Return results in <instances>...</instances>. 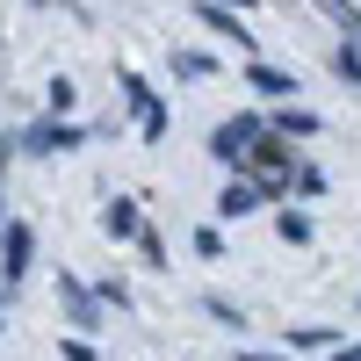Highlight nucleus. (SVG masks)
<instances>
[{"mask_svg": "<svg viewBox=\"0 0 361 361\" xmlns=\"http://www.w3.org/2000/svg\"><path fill=\"white\" fill-rule=\"evenodd\" d=\"M202 29H217V37H231L238 51H246V44H253V37H246V22H238L231 8H217V0H202Z\"/></svg>", "mask_w": 361, "mask_h": 361, "instance_id": "7", "label": "nucleus"}, {"mask_svg": "<svg viewBox=\"0 0 361 361\" xmlns=\"http://www.w3.org/2000/svg\"><path fill=\"white\" fill-rule=\"evenodd\" d=\"M80 137H87L80 123H58V116H44V123L22 130V152H29V159H58V152H80Z\"/></svg>", "mask_w": 361, "mask_h": 361, "instance_id": "2", "label": "nucleus"}, {"mask_svg": "<svg viewBox=\"0 0 361 361\" xmlns=\"http://www.w3.org/2000/svg\"><path fill=\"white\" fill-rule=\"evenodd\" d=\"M217 8H224V0H217ZM238 8H253V0H231V15H238Z\"/></svg>", "mask_w": 361, "mask_h": 361, "instance_id": "19", "label": "nucleus"}, {"mask_svg": "<svg viewBox=\"0 0 361 361\" xmlns=\"http://www.w3.org/2000/svg\"><path fill=\"white\" fill-rule=\"evenodd\" d=\"M267 137V123L260 116H231V123H217L209 130V159H224V166H246V152Z\"/></svg>", "mask_w": 361, "mask_h": 361, "instance_id": "1", "label": "nucleus"}, {"mask_svg": "<svg viewBox=\"0 0 361 361\" xmlns=\"http://www.w3.org/2000/svg\"><path fill=\"white\" fill-rule=\"evenodd\" d=\"M246 159H253V166H267V173H282V166H289V152H282V137H260V145H253Z\"/></svg>", "mask_w": 361, "mask_h": 361, "instance_id": "10", "label": "nucleus"}, {"mask_svg": "<svg viewBox=\"0 0 361 361\" xmlns=\"http://www.w3.org/2000/svg\"><path fill=\"white\" fill-rule=\"evenodd\" d=\"M246 209H260V188H253V180H224V195H217V217H246Z\"/></svg>", "mask_w": 361, "mask_h": 361, "instance_id": "8", "label": "nucleus"}, {"mask_svg": "<svg viewBox=\"0 0 361 361\" xmlns=\"http://www.w3.org/2000/svg\"><path fill=\"white\" fill-rule=\"evenodd\" d=\"M333 361H361V354H354V340H333Z\"/></svg>", "mask_w": 361, "mask_h": 361, "instance_id": "18", "label": "nucleus"}, {"mask_svg": "<svg viewBox=\"0 0 361 361\" xmlns=\"http://www.w3.org/2000/svg\"><path fill=\"white\" fill-rule=\"evenodd\" d=\"M58 361H94V347H87V340H66V347H58Z\"/></svg>", "mask_w": 361, "mask_h": 361, "instance_id": "17", "label": "nucleus"}, {"mask_svg": "<svg viewBox=\"0 0 361 361\" xmlns=\"http://www.w3.org/2000/svg\"><path fill=\"white\" fill-rule=\"evenodd\" d=\"M275 231L289 238V246H304V238H311V217H296V209H282V217H275Z\"/></svg>", "mask_w": 361, "mask_h": 361, "instance_id": "13", "label": "nucleus"}, {"mask_svg": "<svg viewBox=\"0 0 361 361\" xmlns=\"http://www.w3.org/2000/svg\"><path fill=\"white\" fill-rule=\"evenodd\" d=\"M44 94H51V116H58V123H66V116H73V102H80V94H73V80H66V73H58V80L44 87Z\"/></svg>", "mask_w": 361, "mask_h": 361, "instance_id": "11", "label": "nucleus"}, {"mask_svg": "<svg viewBox=\"0 0 361 361\" xmlns=\"http://www.w3.org/2000/svg\"><path fill=\"white\" fill-rule=\"evenodd\" d=\"M29 8H44V0H29Z\"/></svg>", "mask_w": 361, "mask_h": 361, "instance_id": "21", "label": "nucleus"}, {"mask_svg": "<svg viewBox=\"0 0 361 361\" xmlns=\"http://www.w3.org/2000/svg\"><path fill=\"white\" fill-rule=\"evenodd\" d=\"M123 102H130V116H145V109H152V87H145L137 73H123Z\"/></svg>", "mask_w": 361, "mask_h": 361, "instance_id": "14", "label": "nucleus"}, {"mask_svg": "<svg viewBox=\"0 0 361 361\" xmlns=\"http://www.w3.org/2000/svg\"><path fill=\"white\" fill-rule=\"evenodd\" d=\"M173 73H180V80H202V73H209V58H202V51H180V58H173Z\"/></svg>", "mask_w": 361, "mask_h": 361, "instance_id": "15", "label": "nucleus"}, {"mask_svg": "<svg viewBox=\"0 0 361 361\" xmlns=\"http://www.w3.org/2000/svg\"><path fill=\"white\" fill-rule=\"evenodd\" d=\"M246 87H253V94H296V73L260 66V58H253V66H246Z\"/></svg>", "mask_w": 361, "mask_h": 361, "instance_id": "6", "label": "nucleus"}, {"mask_svg": "<svg viewBox=\"0 0 361 361\" xmlns=\"http://www.w3.org/2000/svg\"><path fill=\"white\" fill-rule=\"evenodd\" d=\"M311 130H318V116H311V109H282L267 137H311Z\"/></svg>", "mask_w": 361, "mask_h": 361, "instance_id": "9", "label": "nucleus"}, {"mask_svg": "<svg viewBox=\"0 0 361 361\" xmlns=\"http://www.w3.org/2000/svg\"><path fill=\"white\" fill-rule=\"evenodd\" d=\"M102 231H109V238H137V231H145V217H137V202H130V195H116V202L102 209Z\"/></svg>", "mask_w": 361, "mask_h": 361, "instance_id": "5", "label": "nucleus"}, {"mask_svg": "<svg viewBox=\"0 0 361 361\" xmlns=\"http://www.w3.org/2000/svg\"><path fill=\"white\" fill-rule=\"evenodd\" d=\"M29 260H37V231H29V224H0V282H22L29 275Z\"/></svg>", "mask_w": 361, "mask_h": 361, "instance_id": "3", "label": "nucleus"}, {"mask_svg": "<svg viewBox=\"0 0 361 361\" xmlns=\"http://www.w3.org/2000/svg\"><path fill=\"white\" fill-rule=\"evenodd\" d=\"M333 73H340V80H347V87H354V80H361V51H354V37H347V44H340V51H333Z\"/></svg>", "mask_w": 361, "mask_h": 361, "instance_id": "12", "label": "nucleus"}, {"mask_svg": "<svg viewBox=\"0 0 361 361\" xmlns=\"http://www.w3.org/2000/svg\"><path fill=\"white\" fill-rule=\"evenodd\" d=\"M0 325H8V304H0Z\"/></svg>", "mask_w": 361, "mask_h": 361, "instance_id": "20", "label": "nucleus"}, {"mask_svg": "<svg viewBox=\"0 0 361 361\" xmlns=\"http://www.w3.org/2000/svg\"><path fill=\"white\" fill-rule=\"evenodd\" d=\"M137 130H145V137H166V109L152 102V109H145V116H137Z\"/></svg>", "mask_w": 361, "mask_h": 361, "instance_id": "16", "label": "nucleus"}, {"mask_svg": "<svg viewBox=\"0 0 361 361\" xmlns=\"http://www.w3.org/2000/svg\"><path fill=\"white\" fill-rule=\"evenodd\" d=\"M58 296H66V318H73V325H87V333H94V325H102V304H94V289H87V282L58 275Z\"/></svg>", "mask_w": 361, "mask_h": 361, "instance_id": "4", "label": "nucleus"}]
</instances>
